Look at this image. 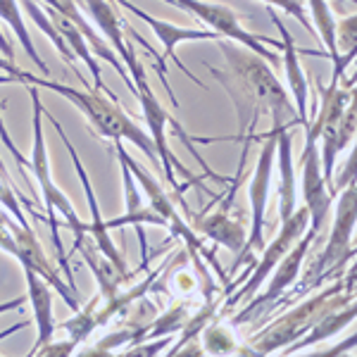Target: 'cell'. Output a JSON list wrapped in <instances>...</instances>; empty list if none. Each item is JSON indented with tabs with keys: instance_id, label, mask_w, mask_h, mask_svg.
<instances>
[{
	"instance_id": "34",
	"label": "cell",
	"mask_w": 357,
	"mask_h": 357,
	"mask_svg": "<svg viewBox=\"0 0 357 357\" xmlns=\"http://www.w3.org/2000/svg\"><path fill=\"white\" fill-rule=\"evenodd\" d=\"M26 321H20V324H15V326H10V329H5V331H0V341L3 338H8V336H13V333H17V331H22V329H26Z\"/></svg>"
},
{
	"instance_id": "32",
	"label": "cell",
	"mask_w": 357,
	"mask_h": 357,
	"mask_svg": "<svg viewBox=\"0 0 357 357\" xmlns=\"http://www.w3.org/2000/svg\"><path fill=\"white\" fill-rule=\"evenodd\" d=\"M24 303H26V296H17L15 301L0 303V314H5V312H13V310H20Z\"/></svg>"
},
{
	"instance_id": "2",
	"label": "cell",
	"mask_w": 357,
	"mask_h": 357,
	"mask_svg": "<svg viewBox=\"0 0 357 357\" xmlns=\"http://www.w3.org/2000/svg\"><path fill=\"white\" fill-rule=\"evenodd\" d=\"M13 82L22 86L48 89L57 96L67 98L69 102H74V105L79 107V112L84 114L86 122L91 124V129H93L98 136L112 138V141L134 143L136 148H141V151L148 155V160H151V165L155 169H162L151 134H146V129H141V126L122 110V105L117 102L114 93H102V91H98V89L79 91L67 84L53 82V79H48V77H33V74L24 72V69H17L15 74L0 77V84H13Z\"/></svg>"
},
{
	"instance_id": "36",
	"label": "cell",
	"mask_w": 357,
	"mask_h": 357,
	"mask_svg": "<svg viewBox=\"0 0 357 357\" xmlns=\"http://www.w3.org/2000/svg\"><path fill=\"white\" fill-rule=\"evenodd\" d=\"M0 174H3L5 178H10V174H8V167H5V162H3V158H0Z\"/></svg>"
},
{
	"instance_id": "10",
	"label": "cell",
	"mask_w": 357,
	"mask_h": 357,
	"mask_svg": "<svg viewBox=\"0 0 357 357\" xmlns=\"http://www.w3.org/2000/svg\"><path fill=\"white\" fill-rule=\"evenodd\" d=\"M314 238H317V234L307 227V231L298 238V243L293 245L291 250L279 260V264L272 269L274 276H272V281H269L267 291H264L262 296H252L250 301H248L245 310H241V312L236 314L229 324L238 326V324H245V321H250V319H257V314H260L264 307H269V305H272L276 298L281 296V293L289 291L291 286L296 284L298 274H301L303 262H305V257H307V252H310V248H312Z\"/></svg>"
},
{
	"instance_id": "17",
	"label": "cell",
	"mask_w": 357,
	"mask_h": 357,
	"mask_svg": "<svg viewBox=\"0 0 357 357\" xmlns=\"http://www.w3.org/2000/svg\"><path fill=\"white\" fill-rule=\"evenodd\" d=\"M193 231L212 238L217 245L229 248L234 255L243 250L248 238V227L241 222V217H234L227 207H222L220 212H212V215L193 217Z\"/></svg>"
},
{
	"instance_id": "1",
	"label": "cell",
	"mask_w": 357,
	"mask_h": 357,
	"mask_svg": "<svg viewBox=\"0 0 357 357\" xmlns=\"http://www.w3.org/2000/svg\"><path fill=\"white\" fill-rule=\"evenodd\" d=\"M217 45L227 55V67L231 79L224 77L215 67H210V72L217 74V79L227 86L236 107H238L243 141H252L260 112H267L272 117V126H291V129L301 126L296 105L289 100V93L279 84V79L274 77L272 67L260 55H255L243 45H234L229 38H217Z\"/></svg>"
},
{
	"instance_id": "35",
	"label": "cell",
	"mask_w": 357,
	"mask_h": 357,
	"mask_svg": "<svg viewBox=\"0 0 357 357\" xmlns=\"http://www.w3.org/2000/svg\"><path fill=\"white\" fill-rule=\"evenodd\" d=\"M10 222H13V217H10L8 212H3V210H0V224H5V227H8Z\"/></svg>"
},
{
	"instance_id": "16",
	"label": "cell",
	"mask_w": 357,
	"mask_h": 357,
	"mask_svg": "<svg viewBox=\"0 0 357 357\" xmlns=\"http://www.w3.org/2000/svg\"><path fill=\"white\" fill-rule=\"evenodd\" d=\"M26 281V301L31 303L33 324H36V343L29 350V355H36L45 343L53 341L55 333V314H53V289L45 279H41L33 269L22 267Z\"/></svg>"
},
{
	"instance_id": "21",
	"label": "cell",
	"mask_w": 357,
	"mask_h": 357,
	"mask_svg": "<svg viewBox=\"0 0 357 357\" xmlns=\"http://www.w3.org/2000/svg\"><path fill=\"white\" fill-rule=\"evenodd\" d=\"M0 22H5V24L13 29L17 41H20V45L24 48V53L31 57L33 65L41 69L43 77H50V69L43 62V57L38 55L36 45L31 41V33H29V29L24 24V17H22V10H20V0H0Z\"/></svg>"
},
{
	"instance_id": "7",
	"label": "cell",
	"mask_w": 357,
	"mask_h": 357,
	"mask_svg": "<svg viewBox=\"0 0 357 357\" xmlns=\"http://www.w3.org/2000/svg\"><path fill=\"white\" fill-rule=\"evenodd\" d=\"M276 160V126L264 138V146L260 151V158L255 162V172H252L250 181V227H248V238L243 250L236 255L234 269H238L243 262H250V267L255 264V252H262L264 248V215H267V200H269V183H272V169Z\"/></svg>"
},
{
	"instance_id": "22",
	"label": "cell",
	"mask_w": 357,
	"mask_h": 357,
	"mask_svg": "<svg viewBox=\"0 0 357 357\" xmlns=\"http://www.w3.org/2000/svg\"><path fill=\"white\" fill-rule=\"evenodd\" d=\"M310 5V15H312V29L314 33H319L321 43L326 48V55L333 62L341 60V53L336 48V17H333L329 0H307Z\"/></svg>"
},
{
	"instance_id": "4",
	"label": "cell",
	"mask_w": 357,
	"mask_h": 357,
	"mask_svg": "<svg viewBox=\"0 0 357 357\" xmlns=\"http://www.w3.org/2000/svg\"><path fill=\"white\" fill-rule=\"evenodd\" d=\"M345 276L336 279V284H331L329 289L317 293L310 301L303 305H296L286 314H281L279 319H274L267 329L250 336L245 348H238L241 355H272L276 350L286 348L293 341L307 333L314 326L317 319H321L326 312L341 307L345 303L355 301V267L353 262L348 264V269L343 272Z\"/></svg>"
},
{
	"instance_id": "25",
	"label": "cell",
	"mask_w": 357,
	"mask_h": 357,
	"mask_svg": "<svg viewBox=\"0 0 357 357\" xmlns=\"http://www.w3.org/2000/svg\"><path fill=\"white\" fill-rule=\"evenodd\" d=\"M203 353L210 355H231L238 353V341L234 336L231 324H222L215 321L212 326H205V338H203Z\"/></svg>"
},
{
	"instance_id": "27",
	"label": "cell",
	"mask_w": 357,
	"mask_h": 357,
	"mask_svg": "<svg viewBox=\"0 0 357 357\" xmlns=\"http://www.w3.org/2000/svg\"><path fill=\"white\" fill-rule=\"evenodd\" d=\"M355 124H357V100L353 96V100L348 102V107L341 114V122L336 129V155H341L345 148L353 146L355 141Z\"/></svg>"
},
{
	"instance_id": "15",
	"label": "cell",
	"mask_w": 357,
	"mask_h": 357,
	"mask_svg": "<svg viewBox=\"0 0 357 357\" xmlns=\"http://www.w3.org/2000/svg\"><path fill=\"white\" fill-rule=\"evenodd\" d=\"M269 17H272V24L279 29L281 33V60H284V67H286V79H289V86H291V96H293V105H296V112H298V124L307 126L310 124V89H307V77H305L303 67H301V60H298V48H296V41H293L291 31L286 29L284 20L276 15L274 8H267Z\"/></svg>"
},
{
	"instance_id": "26",
	"label": "cell",
	"mask_w": 357,
	"mask_h": 357,
	"mask_svg": "<svg viewBox=\"0 0 357 357\" xmlns=\"http://www.w3.org/2000/svg\"><path fill=\"white\" fill-rule=\"evenodd\" d=\"M188 319V310L186 305H174L169 312H165L162 317H155L151 321V329H146L143 333V341H155V338H162V336H172L186 324Z\"/></svg>"
},
{
	"instance_id": "9",
	"label": "cell",
	"mask_w": 357,
	"mask_h": 357,
	"mask_svg": "<svg viewBox=\"0 0 357 357\" xmlns=\"http://www.w3.org/2000/svg\"><path fill=\"white\" fill-rule=\"evenodd\" d=\"M279 224H281L279 236H276L269 245L262 248V257L260 260H255V264L250 267V276H245L243 289H238L236 293H229L227 301H224V310H231V307H236V305H243L255 296L257 289H260V286L264 284V279L272 274V269L279 264L281 257H284L286 252L298 243V238L307 231V227H310L307 207L305 205L296 207V212H293L289 220H284Z\"/></svg>"
},
{
	"instance_id": "8",
	"label": "cell",
	"mask_w": 357,
	"mask_h": 357,
	"mask_svg": "<svg viewBox=\"0 0 357 357\" xmlns=\"http://www.w3.org/2000/svg\"><path fill=\"white\" fill-rule=\"evenodd\" d=\"M0 250L8 252V255H13L22 267L33 269L41 279L48 281L50 289H55L57 293H60L62 301H65L74 312L82 307V305H79L77 293H74L65 281L57 276L55 267L50 264L48 255H45V250L41 248V243H38L36 234L31 231V227H22V224H17L15 220L10 222L8 227L0 224Z\"/></svg>"
},
{
	"instance_id": "14",
	"label": "cell",
	"mask_w": 357,
	"mask_h": 357,
	"mask_svg": "<svg viewBox=\"0 0 357 357\" xmlns=\"http://www.w3.org/2000/svg\"><path fill=\"white\" fill-rule=\"evenodd\" d=\"M117 5H122L124 10H129L131 15H136L138 20H143L148 26L155 31V36L160 38V43L165 45V53L169 60H174V65L181 69L183 74H186L188 79H191L193 84H198V86H203V82H200L198 77H193V72L191 69H186L183 67V62L176 57V45L178 43H186V41H217V38H222V36H217L215 31H210V29H191V26H178V24H172V22H165V20H158V17H153V15H148L146 10H141L138 5H134L131 0H114ZM165 57V60H167ZM205 89V86H203Z\"/></svg>"
},
{
	"instance_id": "20",
	"label": "cell",
	"mask_w": 357,
	"mask_h": 357,
	"mask_svg": "<svg viewBox=\"0 0 357 357\" xmlns=\"http://www.w3.org/2000/svg\"><path fill=\"white\" fill-rule=\"evenodd\" d=\"M89 238V236H86ZM82 241V243H77L74 248L79 250V255L84 257L86 264L91 267V272H93L96 276V281H98V286H100V298H102V303H110L114 301V298L122 293V286L126 284V276L119 272L114 264L107 260L105 255H102L100 250L96 248V243H91V241Z\"/></svg>"
},
{
	"instance_id": "6",
	"label": "cell",
	"mask_w": 357,
	"mask_h": 357,
	"mask_svg": "<svg viewBox=\"0 0 357 357\" xmlns=\"http://www.w3.org/2000/svg\"><path fill=\"white\" fill-rule=\"evenodd\" d=\"M165 3L176 10H183V13L195 17L198 22H203V24L210 29V31H215L217 36H224V38H229V41H236V43L243 45V48L252 50V53L260 55L267 65L279 67L281 57L272 53L267 45H276V48L281 50V41L250 33L243 24H241L238 13H234V10L227 8V5L207 3V0H165Z\"/></svg>"
},
{
	"instance_id": "33",
	"label": "cell",
	"mask_w": 357,
	"mask_h": 357,
	"mask_svg": "<svg viewBox=\"0 0 357 357\" xmlns=\"http://www.w3.org/2000/svg\"><path fill=\"white\" fill-rule=\"evenodd\" d=\"M357 343V338L355 336H350L348 338V341H345L343 345H341V348H331V350H324V355H341L343 353V350H348V348H353V345Z\"/></svg>"
},
{
	"instance_id": "30",
	"label": "cell",
	"mask_w": 357,
	"mask_h": 357,
	"mask_svg": "<svg viewBox=\"0 0 357 357\" xmlns=\"http://www.w3.org/2000/svg\"><path fill=\"white\" fill-rule=\"evenodd\" d=\"M0 141H3V146L10 151V155L15 158L17 165H20V167H29V160L24 158V153L17 148V143L13 141V136H10V131H8V126H5L3 117H0Z\"/></svg>"
},
{
	"instance_id": "18",
	"label": "cell",
	"mask_w": 357,
	"mask_h": 357,
	"mask_svg": "<svg viewBox=\"0 0 357 357\" xmlns=\"http://www.w3.org/2000/svg\"><path fill=\"white\" fill-rule=\"evenodd\" d=\"M276 155H279V222L296 212V172H293V136L291 126H276Z\"/></svg>"
},
{
	"instance_id": "11",
	"label": "cell",
	"mask_w": 357,
	"mask_h": 357,
	"mask_svg": "<svg viewBox=\"0 0 357 357\" xmlns=\"http://www.w3.org/2000/svg\"><path fill=\"white\" fill-rule=\"evenodd\" d=\"M301 169H303V205L307 207L310 215V229L319 236L329 217L333 195L329 193L321 174V160H319V146H317V131L314 126H305V148L301 155Z\"/></svg>"
},
{
	"instance_id": "29",
	"label": "cell",
	"mask_w": 357,
	"mask_h": 357,
	"mask_svg": "<svg viewBox=\"0 0 357 357\" xmlns=\"http://www.w3.org/2000/svg\"><path fill=\"white\" fill-rule=\"evenodd\" d=\"M262 3L267 5V8H279V10H284V13H289L293 20L301 22L310 33H314L312 22H310V15H307V10H305L303 0H262Z\"/></svg>"
},
{
	"instance_id": "19",
	"label": "cell",
	"mask_w": 357,
	"mask_h": 357,
	"mask_svg": "<svg viewBox=\"0 0 357 357\" xmlns=\"http://www.w3.org/2000/svg\"><path fill=\"white\" fill-rule=\"evenodd\" d=\"M355 314H357L355 301L345 303V305H341V307H336V310H331V312H326L321 319H317L314 326L307 333H303L298 341H293L291 345H286V348H281L279 353L281 355L301 353V350H305V348H312L314 343H321V341H326V338L336 336V333L343 331L348 324H353Z\"/></svg>"
},
{
	"instance_id": "13",
	"label": "cell",
	"mask_w": 357,
	"mask_h": 357,
	"mask_svg": "<svg viewBox=\"0 0 357 357\" xmlns=\"http://www.w3.org/2000/svg\"><path fill=\"white\" fill-rule=\"evenodd\" d=\"M119 160V158H117ZM119 169H122V186H124V200H126V212L122 217H114V220L105 222L107 229H117V227H124V224H131L136 227V234H138V243H141V267L138 272H146L148 262H151V248H148V238L143 234V227L146 224H155V227H165L162 217L153 210L151 205L143 203V195L138 191V181L131 174V169L126 167L124 160H119Z\"/></svg>"
},
{
	"instance_id": "24",
	"label": "cell",
	"mask_w": 357,
	"mask_h": 357,
	"mask_svg": "<svg viewBox=\"0 0 357 357\" xmlns=\"http://www.w3.org/2000/svg\"><path fill=\"white\" fill-rule=\"evenodd\" d=\"M98 307H100V296H96L84 310L79 307L77 314L62 324V329L69 333V341L74 345H82L91 336V331L98 326Z\"/></svg>"
},
{
	"instance_id": "31",
	"label": "cell",
	"mask_w": 357,
	"mask_h": 357,
	"mask_svg": "<svg viewBox=\"0 0 357 357\" xmlns=\"http://www.w3.org/2000/svg\"><path fill=\"white\" fill-rule=\"evenodd\" d=\"M0 55H3L5 60L10 62V65H17V62H15V48H13V43L5 38L3 31H0Z\"/></svg>"
},
{
	"instance_id": "5",
	"label": "cell",
	"mask_w": 357,
	"mask_h": 357,
	"mask_svg": "<svg viewBox=\"0 0 357 357\" xmlns=\"http://www.w3.org/2000/svg\"><path fill=\"white\" fill-rule=\"evenodd\" d=\"M355 222H357V181L353 178V181L345 183L341 191H338L336 220H333L331 236H329V241H326L321 255L310 264V269L303 274L301 284H298L296 289L281 293V296L269 305V310H276V307H281V305L293 303L296 298H303L305 293L317 289V286L324 284V281L341 279L343 272L348 269V264L355 260V248H353Z\"/></svg>"
},
{
	"instance_id": "28",
	"label": "cell",
	"mask_w": 357,
	"mask_h": 357,
	"mask_svg": "<svg viewBox=\"0 0 357 357\" xmlns=\"http://www.w3.org/2000/svg\"><path fill=\"white\" fill-rule=\"evenodd\" d=\"M336 48L338 53H350L357 48V17L350 15L336 22Z\"/></svg>"
},
{
	"instance_id": "23",
	"label": "cell",
	"mask_w": 357,
	"mask_h": 357,
	"mask_svg": "<svg viewBox=\"0 0 357 357\" xmlns=\"http://www.w3.org/2000/svg\"><path fill=\"white\" fill-rule=\"evenodd\" d=\"M20 3H22V8H24V13L29 15V20H31L33 24L41 29L45 36L50 38V41H53V45L57 48V53L62 55V60L69 62V67L77 65V55L72 53V48H69V45L65 43V38L60 36V31H57L55 24L50 22L48 13H45L41 5H38V0H20Z\"/></svg>"
},
{
	"instance_id": "12",
	"label": "cell",
	"mask_w": 357,
	"mask_h": 357,
	"mask_svg": "<svg viewBox=\"0 0 357 357\" xmlns=\"http://www.w3.org/2000/svg\"><path fill=\"white\" fill-rule=\"evenodd\" d=\"M45 117L50 119V124L55 126V131H57V136L62 138V143H65V148H67V153H69V158H72V162H74V169H77V174H79V181H82V186H84V193H86V200H89V207H91V222L86 224V234H89V238H93V243L98 250L102 252V255L110 260L114 267L122 272L126 279H131V274L129 272V264H126V260L122 257V252H119V248H114L112 243V238H110V234H107V224L105 220H102V212H100V205H98V198H96V191H93V183H91V178H89V172H86V167L82 162V158H79V153H77V148L69 143V138L65 134V129H62V124L57 122V119L50 114L48 110H45Z\"/></svg>"
},
{
	"instance_id": "3",
	"label": "cell",
	"mask_w": 357,
	"mask_h": 357,
	"mask_svg": "<svg viewBox=\"0 0 357 357\" xmlns=\"http://www.w3.org/2000/svg\"><path fill=\"white\" fill-rule=\"evenodd\" d=\"M31 91V126H33V143H31V158H29V169L33 172L38 181V191H41L43 205L48 210V217H45V224H50V234H53V245H55V255L57 262H60V269L69 276V289L79 296L77 286H74V276L72 269H69V260L65 255V248H62V238H60V227H57V212L67 220V227L74 231V245L82 243L86 238V222H82V217L77 215V207L72 205V200L67 198L60 188L55 186L53 174H50V162H48V148H45V134H43V119H45V105L38 96L36 86H26Z\"/></svg>"
}]
</instances>
